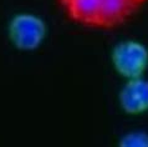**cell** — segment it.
Returning a JSON list of instances; mask_svg holds the SVG:
<instances>
[{
    "label": "cell",
    "mask_w": 148,
    "mask_h": 147,
    "mask_svg": "<svg viewBox=\"0 0 148 147\" xmlns=\"http://www.w3.org/2000/svg\"><path fill=\"white\" fill-rule=\"evenodd\" d=\"M148 0H57L72 23L88 29L108 30L123 25Z\"/></svg>",
    "instance_id": "6da1fadb"
},
{
    "label": "cell",
    "mask_w": 148,
    "mask_h": 147,
    "mask_svg": "<svg viewBox=\"0 0 148 147\" xmlns=\"http://www.w3.org/2000/svg\"><path fill=\"white\" fill-rule=\"evenodd\" d=\"M120 105L130 115L148 111V81L142 77L130 79L120 92Z\"/></svg>",
    "instance_id": "277c9868"
},
{
    "label": "cell",
    "mask_w": 148,
    "mask_h": 147,
    "mask_svg": "<svg viewBox=\"0 0 148 147\" xmlns=\"http://www.w3.org/2000/svg\"><path fill=\"white\" fill-rule=\"evenodd\" d=\"M122 147H148V135L145 132L127 133L121 140Z\"/></svg>",
    "instance_id": "5b68a950"
},
{
    "label": "cell",
    "mask_w": 148,
    "mask_h": 147,
    "mask_svg": "<svg viewBox=\"0 0 148 147\" xmlns=\"http://www.w3.org/2000/svg\"><path fill=\"white\" fill-rule=\"evenodd\" d=\"M46 32L47 27L44 20L30 13L14 15L8 25L10 43L23 51L38 49L46 38Z\"/></svg>",
    "instance_id": "7a4b0ae2"
},
{
    "label": "cell",
    "mask_w": 148,
    "mask_h": 147,
    "mask_svg": "<svg viewBox=\"0 0 148 147\" xmlns=\"http://www.w3.org/2000/svg\"><path fill=\"white\" fill-rule=\"evenodd\" d=\"M111 59L117 74L127 80L142 77L148 66V50L142 43L126 40L113 47Z\"/></svg>",
    "instance_id": "3957f363"
}]
</instances>
